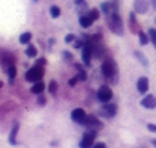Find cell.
<instances>
[{"label": "cell", "mask_w": 156, "mask_h": 148, "mask_svg": "<svg viewBox=\"0 0 156 148\" xmlns=\"http://www.w3.org/2000/svg\"><path fill=\"white\" fill-rule=\"evenodd\" d=\"M97 98H99L100 103H105V104L109 103L112 100V89L109 86H106V85L100 86V89L97 91Z\"/></svg>", "instance_id": "cell-6"}, {"label": "cell", "mask_w": 156, "mask_h": 148, "mask_svg": "<svg viewBox=\"0 0 156 148\" xmlns=\"http://www.w3.org/2000/svg\"><path fill=\"white\" fill-rule=\"evenodd\" d=\"M102 113H103L106 118H112V116H115V113H117V106L112 103V104H109V103H106L103 107H102Z\"/></svg>", "instance_id": "cell-10"}, {"label": "cell", "mask_w": 156, "mask_h": 148, "mask_svg": "<svg viewBox=\"0 0 156 148\" xmlns=\"http://www.w3.org/2000/svg\"><path fill=\"white\" fill-rule=\"evenodd\" d=\"M44 76V70H43V67L41 65H35V67H32L30 70H27V73H26V80L27 82H34V83H37V82H41V77Z\"/></svg>", "instance_id": "cell-2"}, {"label": "cell", "mask_w": 156, "mask_h": 148, "mask_svg": "<svg viewBox=\"0 0 156 148\" xmlns=\"http://www.w3.org/2000/svg\"><path fill=\"white\" fill-rule=\"evenodd\" d=\"M100 11H102L103 14H106V15H109V14H112L114 11H117V9H115V6H114L111 2H103V3L100 5Z\"/></svg>", "instance_id": "cell-15"}, {"label": "cell", "mask_w": 156, "mask_h": 148, "mask_svg": "<svg viewBox=\"0 0 156 148\" xmlns=\"http://www.w3.org/2000/svg\"><path fill=\"white\" fill-rule=\"evenodd\" d=\"M73 41H76V35H73V33H68L67 36H65V43H73Z\"/></svg>", "instance_id": "cell-27"}, {"label": "cell", "mask_w": 156, "mask_h": 148, "mask_svg": "<svg viewBox=\"0 0 156 148\" xmlns=\"http://www.w3.org/2000/svg\"><path fill=\"white\" fill-rule=\"evenodd\" d=\"M93 148H106V145H105L103 142H97V144H94Z\"/></svg>", "instance_id": "cell-31"}, {"label": "cell", "mask_w": 156, "mask_h": 148, "mask_svg": "<svg viewBox=\"0 0 156 148\" xmlns=\"http://www.w3.org/2000/svg\"><path fill=\"white\" fill-rule=\"evenodd\" d=\"M108 24H109V29H111L114 33H117V35H123V21H121V17L118 15L117 11H114L112 14H109Z\"/></svg>", "instance_id": "cell-1"}, {"label": "cell", "mask_w": 156, "mask_h": 148, "mask_svg": "<svg viewBox=\"0 0 156 148\" xmlns=\"http://www.w3.org/2000/svg\"><path fill=\"white\" fill-rule=\"evenodd\" d=\"M35 2H37V0H35Z\"/></svg>", "instance_id": "cell-36"}, {"label": "cell", "mask_w": 156, "mask_h": 148, "mask_svg": "<svg viewBox=\"0 0 156 148\" xmlns=\"http://www.w3.org/2000/svg\"><path fill=\"white\" fill-rule=\"evenodd\" d=\"M138 36H140V44H141V46H146V44L150 41L149 35L144 33V32H138Z\"/></svg>", "instance_id": "cell-20"}, {"label": "cell", "mask_w": 156, "mask_h": 148, "mask_svg": "<svg viewBox=\"0 0 156 148\" xmlns=\"http://www.w3.org/2000/svg\"><path fill=\"white\" fill-rule=\"evenodd\" d=\"M135 57H136V59H138V60H140V62L144 65V67H147V65H149V62H147L146 56H144L141 51H135Z\"/></svg>", "instance_id": "cell-21"}, {"label": "cell", "mask_w": 156, "mask_h": 148, "mask_svg": "<svg viewBox=\"0 0 156 148\" xmlns=\"http://www.w3.org/2000/svg\"><path fill=\"white\" fill-rule=\"evenodd\" d=\"M87 112L82 109V107H77V109H73V112H71V119L74 121V122H77V124H85V121H87Z\"/></svg>", "instance_id": "cell-7"}, {"label": "cell", "mask_w": 156, "mask_h": 148, "mask_svg": "<svg viewBox=\"0 0 156 148\" xmlns=\"http://www.w3.org/2000/svg\"><path fill=\"white\" fill-rule=\"evenodd\" d=\"M56 89H58V83H56L55 80H52V82H50V85H49V91H50V94H55V92H56Z\"/></svg>", "instance_id": "cell-26"}, {"label": "cell", "mask_w": 156, "mask_h": 148, "mask_svg": "<svg viewBox=\"0 0 156 148\" xmlns=\"http://www.w3.org/2000/svg\"><path fill=\"white\" fill-rule=\"evenodd\" d=\"M18 122H15L11 129V133H9V144L11 145H15L17 144V133H18Z\"/></svg>", "instance_id": "cell-14"}, {"label": "cell", "mask_w": 156, "mask_h": 148, "mask_svg": "<svg viewBox=\"0 0 156 148\" xmlns=\"http://www.w3.org/2000/svg\"><path fill=\"white\" fill-rule=\"evenodd\" d=\"M141 106H143L144 109H155L156 107V97L152 95V94L146 95L144 98L141 100Z\"/></svg>", "instance_id": "cell-9"}, {"label": "cell", "mask_w": 156, "mask_h": 148, "mask_svg": "<svg viewBox=\"0 0 156 148\" xmlns=\"http://www.w3.org/2000/svg\"><path fill=\"white\" fill-rule=\"evenodd\" d=\"M50 15H52L53 18H58V17L61 15V9H59V6H56V5H52V6H50Z\"/></svg>", "instance_id": "cell-22"}, {"label": "cell", "mask_w": 156, "mask_h": 148, "mask_svg": "<svg viewBox=\"0 0 156 148\" xmlns=\"http://www.w3.org/2000/svg\"><path fill=\"white\" fill-rule=\"evenodd\" d=\"M76 68H77V71H79V79H80V80H85V79H87V74H85V71L82 70V67H80V65H76Z\"/></svg>", "instance_id": "cell-25"}, {"label": "cell", "mask_w": 156, "mask_h": 148, "mask_svg": "<svg viewBox=\"0 0 156 148\" xmlns=\"http://www.w3.org/2000/svg\"><path fill=\"white\" fill-rule=\"evenodd\" d=\"M37 53H38V51L35 49V46H32V44L27 46V49H26V56H27V57H35Z\"/></svg>", "instance_id": "cell-19"}, {"label": "cell", "mask_w": 156, "mask_h": 148, "mask_svg": "<svg viewBox=\"0 0 156 148\" xmlns=\"http://www.w3.org/2000/svg\"><path fill=\"white\" fill-rule=\"evenodd\" d=\"M82 46H85L82 41H79V40H76V41H74V47H76V49H80Z\"/></svg>", "instance_id": "cell-30"}, {"label": "cell", "mask_w": 156, "mask_h": 148, "mask_svg": "<svg viewBox=\"0 0 156 148\" xmlns=\"http://www.w3.org/2000/svg\"><path fill=\"white\" fill-rule=\"evenodd\" d=\"M38 103H40V104H44V103H46V98H44V97L41 95V97L38 98Z\"/></svg>", "instance_id": "cell-33"}, {"label": "cell", "mask_w": 156, "mask_h": 148, "mask_svg": "<svg viewBox=\"0 0 156 148\" xmlns=\"http://www.w3.org/2000/svg\"><path fill=\"white\" fill-rule=\"evenodd\" d=\"M77 80H79V77H73V79H70L68 85H70V86H74V85L77 83Z\"/></svg>", "instance_id": "cell-28"}, {"label": "cell", "mask_w": 156, "mask_h": 148, "mask_svg": "<svg viewBox=\"0 0 156 148\" xmlns=\"http://www.w3.org/2000/svg\"><path fill=\"white\" fill-rule=\"evenodd\" d=\"M152 142H153V145H155V147H156V139H153V141H152Z\"/></svg>", "instance_id": "cell-35"}, {"label": "cell", "mask_w": 156, "mask_h": 148, "mask_svg": "<svg viewBox=\"0 0 156 148\" xmlns=\"http://www.w3.org/2000/svg\"><path fill=\"white\" fill-rule=\"evenodd\" d=\"M64 56H65L67 60H71V54H70V51H64Z\"/></svg>", "instance_id": "cell-32"}, {"label": "cell", "mask_w": 156, "mask_h": 148, "mask_svg": "<svg viewBox=\"0 0 156 148\" xmlns=\"http://www.w3.org/2000/svg\"><path fill=\"white\" fill-rule=\"evenodd\" d=\"M149 38H150V41L156 47V29H149Z\"/></svg>", "instance_id": "cell-24"}, {"label": "cell", "mask_w": 156, "mask_h": 148, "mask_svg": "<svg viewBox=\"0 0 156 148\" xmlns=\"http://www.w3.org/2000/svg\"><path fill=\"white\" fill-rule=\"evenodd\" d=\"M147 130H150V132L156 133V124H147Z\"/></svg>", "instance_id": "cell-29"}, {"label": "cell", "mask_w": 156, "mask_h": 148, "mask_svg": "<svg viewBox=\"0 0 156 148\" xmlns=\"http://www.w3.org/2000/svg\"><path fill=\"white\" fill-rule=\"evenodd\" d=\"M133 8L136 14H146L149 11V0H135Z\"/></svg>", "instance_id": "cell-8"}, {"label": "cell", "mask_w": 156, "mask_h": 148, "mask_svg": "<svg viewBox=\"0 0 156 148\" xmlns=\"http://www.w3.org/2000/svg\"><path fill=\"white\" fill-rule=\"evenodd\" d=\"M136 89L140 94H146L149 91V79L147 77H140L136 82Z\"/></svg>", "instance_id": "cell-11"}, {"label": "cell", "mask_w": 156, "mask_h": 148, "mask_svg": "<svg viewBox=\"0 0 156 148\" xmlns=\"http://www.w3.org/2000/svg\"><path fill=\"white\" fill-rule=\"evenodd\" d=\"M88 15H90V17H91V18H93V20H94V21H96V20H97V18H99V17H100V11H99V9H96V8H94V9H91V11H90V12H88Z\"/></svg>", "instance_id": "cell-23"}, {"label": "cell", "mask_w": 156, "mask_h": 148, "mask_svg": "<svg viewBox=\"0 0 156 148\" xmlns=\"http://www.w3.org/2000/svg\"><path fill=\"white\" fill-rule=\"evenodd\" d=\"M93 53H94V46L88 41L83 47H82V62L83 65H90L91 64V57H93Z\"/></svg>", "instance_id": "cell-5"}, {"label": "cell", "mask_w": 156, "mask_h": 148, "mask_svg": "<svg viewBox=\"0 0 156 148\" xmlns=\"http://www.w3.org/2000/svg\"><path fill=\"white\" fill-rule=\"evenodd\" d=\"M15 76H17V70H15V65H11V67L8 68V77H9V83H12V82H14Z\"/></svg>", "instance_id": "cell-18"}, {"label": "cell", "mask_w": 156, "mask_h": 148, "mask_svg": "<svg viewBox=\"0 0 156 148\" xmlns=\"http://www.w3.org/2000/svg\"><path fill=\"white\" fill-rule=\"evenodd\" d=\"M85 126H88V129H94V130H97V129H100L103 124H102L100 119H97L96 116L90 115V116L87 118V121H85Z\"/></svg>", "instance_id": "cell-12"}, {"label": "cell", "mask_w": 156, "mask_h": 148, "mask_svg": "<svg viewBox=\"0 0 156 148\" xmlns=\"http://www.w3.org/2000/svg\"><path fill=\"white\" fill-rule=\"evenodd\" d=\"M152 5H153V8L156 9V0H152Z\"/></svg>", "instance_id": "cell-34"}, {"label": "cell", "mask_w": 156, "mask_h": 148, "mask_svg": "<svg viewBox=\"0 0 156 148\" xmlns=\"http://www.w3.org/2000/svg\"><path fill=\"white\" fill-rule=\"evenodd\" d=\"M44 88H46V86H44L43 82H37V83H34V86H32L30 91H32L34 94H37V95H41L43 91H44Z\"/></svg>", "instance_id": "cell-17"}, {"label": "cell", "mask_w": 156, "mask_h": 148, "mask_svg": "<svg viewBox=\"0 0 156 148\" xmlns=\"http://www.w3.org/2000/svg\"><path fill=\"white\" fill-rule=\"evenodd\" d=\"M30 40H32V33H30V32H24V33H21L20 38H18L20 44H23V46H29V44H30Z\"/></svg>", "instance_id": "cell-16"}, {"label": "cell", "mask_w": 156, "mask_h": 148, "mask_svg": "<svg viewBox=\"0 0 156 148\" xmlns=\"http://www.w3.org/2000/svg\"><path fill=\"white\" fill-rule=\"evenodd\" d=\"M96 136H97V130L90 129V130L83 135L82 141L79 142V147L80 148H93L94 147V139H96Z\"/></svg>", "instance_id": "cell-4"}, {"label": "cell", "mask_w": 156, "mask_h": 148, "mask_svg": "<svg viewBox=\"0 0 156 148\" xmlns=\"http://www.w3.org/2000/svg\"><path fill=\"white\" fill-rule=\"evenodd\" d=\"M93 23H94V20L87 14V15H80V18H79V24L83 27V29H88V27H91L93 26Z\"/></svg>", "instance_id": "cell-13"}, {"label": "cell", "mask_w": 156, "mask_h": 148, "mask_svg": "<svg viewBox=\"0 0 156 148\" xmlns=\"http://www.w3.org/2000/svg\"><path fill=\"white\" fill-rule=\"evenodd\" d=\"M102 73H103V76L106 79H111V77L115 76V73H117V65H115V62H114L111 57H106L103 60V64H102Z\"/></svg>", "instance_id": "cell-3"}]
</instances>
